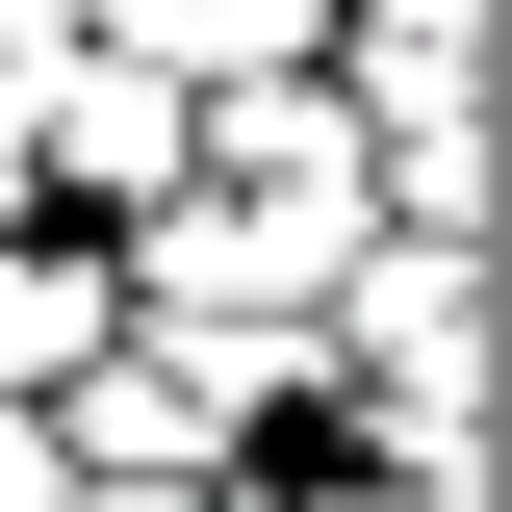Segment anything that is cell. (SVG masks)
Segmentation results:
<instances>
[{"label": "cell", "mask_w": 512, "mask_h": 512, "mask_svg": "<svg viewBox=\"0 0 512 512\" xmlns=\"http://www.w3.org/2000/svg\"><path fill=\"white\" fill-rule=\"evenodd\" d=\"M52 512H256V461H77Z\"/></svg>", "instance_id": "5"}, {"label": "cell", "mask_w": 512, "mask_h": 512, "mask_svg": "<svg viewBox=\"0 0 512 512\" xmlns=\"http://www.w3.org/2000/svg\"><path fill=\"white\" fill-rule=\"evenodd\" d=\"M308 359H333V461H487V256L359 231L308 282Z\"/></svg>", "instance_id": "1"}, {"label": "cell", "mask_w": 512, "mask_h": 512, "mask_svg": "<svg viewBox=\"0 0 512 512\" xmlns=\"http://www.w3.org/2000/svg\"><path fill=\"white\" fill-rule=\"evenodd\" d=\"M180 154H205V77L154 52V26H77V52H52V103H26V205H52V231H128Z\"/></svg>", "instance_id": "2"}, {"label": "cell", "mask_w": 512, "mask_h": 512, "mask_svg": "<svg viewBox=\"0 0 512 512\" xmlns=\"http://www.w3.org/2000/svg\"><path fill=\"white\" fill-rule=\"evenodd\" d=\"M77 26H128V0H77Z\"/></svg>", "instance_id": "7"}, {"label": "cell", "mask_w": 512, "mask_h": 512, "mask_svg": "<svg viewBox=\"0 0 512 512\" xmlns=\"http://www.w3.org/2000/svg\"><path fill=\"white\" fill-rule=\"evenodd\" d=\"M77 487V461H52V410H0V512H52Z\"/></svg>", "instance_id": "6"}, {"label": "cell", "mask_w": 512, "mask_h": 512, "mask_svg": "<svg viewBox=\"0 0 512 512\" xmlns=\"http://www.w3.org/2000/svg\"><path fill=\"white\" fill-rule=\"evenodd\" d=\"M180 77H282V52H333V0H128Z\"/></svg>", "instance_id": "4"}, {"label": "cell", "mask_w": 512, "mask_h": 512, "mask_svg": "<svg viewBox=\"0 0 512 512\" xmlns=\"http://www.w3.org/2000/svg\"><path fill=\"white\" fill-rule=\"evenodd\" d=\"M128 333V282H103V231H52V205H0V410H52L77 359Z\"/></svg>", "instance_id": "3"}]
</instances>
